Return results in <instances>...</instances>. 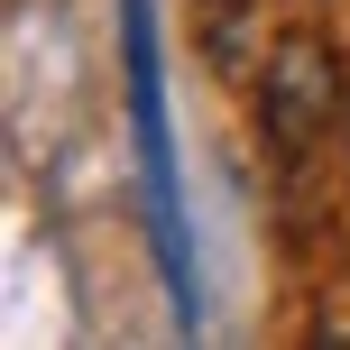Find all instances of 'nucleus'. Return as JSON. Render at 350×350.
<instances>
[{"instance_id": "f257e3e1", "label": "nucleus", "mask_w": 350, "mask_h": 350, "mask_svg": "<svg viewBox=\"0 0 350 350\" xmlns=\"http://www.w3.org/2000/svg\"><path fill=\"white\" fill-rule=\"evenodd\" d=\"M129 10V111H139V157H148V221H157V258H166V295L175 323H193V249H185V203H175V139H166V74H157V10Z\"/></svg>"}, {"instance_id": "f03ea898", "label": "nucleus", "mask_w": 350, "mask_h": 350, "mask_svg": "<svg viewBox=\"0 0 350 350\" xmlns=\"http://www.w3.org/2000/svg\"><path fill=\"white\" fill-rule=\"evenodd\" d=\"M258 129H267V148H277L286 166H304V157L341 129V55H332V37L295 28V37H277V46H267V74H258Z\"/></svg>"}]
</instances>
